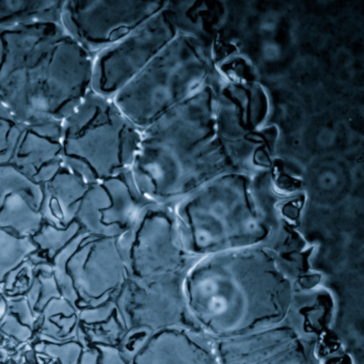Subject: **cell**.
Instances as JSON below:
<instances>
[{"label":"cell","instance_id":"1","mask_svg":"<svg viewBox=\"0 0 364 364\" xmlns=\"http://www.w3.org/2000/svg\"><path fill=\"white\" fill-rule=\"evenodd\" d=\"M304 193L279 191L276 174L227 172L174 204L183 246L196 259L263 247L274 253L304 240L296 227Z\"/></svg>","mask_w":364,"mask_h":364},{"label":"cell","instance_id":"2","mask_svg":"<svg viewBox=\"0 0 364 364\" xmlns=\"http://www.w3.org/2000/svg\"><path fill=\"white\" fill-rule=\"evenodd\" d=\"M93 61L61 22L0 28V100L21 124L63 122L92 91Z\"/></svg>","mask_w":364,"mask_h":364},{"label":"cell","instance_id":"3","mask_svg":"<svg viewBox=\"0 0 364 364\" xmlns=\"http://www.w3.org/2000/svg\"><path fill=\"white\" fill-rule=\"evenodd\" d=\"M184 294L196 327L221 340L284 321L294 289L276 253L255 247L198 259Z\"/></svg>","mask_w":364,"mask_h":364},{"label":"cell","instance_id":"4","mask_svg":"<svg viewBox=\"0 0 364 364\" xmlns=\"http://www.w3.org/2000/svg\"><path fill=\"white\" fill-rule=\"evenodd\" d=\"M217 78L142 131L131 168L151 201L174 205L213 178L234 172L215 118Z\"/></svg>","mask_w":364,"mask_h":364},{"label":"cell","instance_id":"5","mask_svg":"<svg viewBox=\"0 0 364 364\" xmlns=\"http://www.w3.org/2000/svg\"><path fill=\"white\" fill-rule=\"evenodd\" d=\"M221 75L210 44L182 31L112 101L142 132Z\"/></svg>","mask_w":364,"mask_h":364},{"label":"cell","instance_id":"6","mask_svg":"<svg viewBox=\"0 0 364 364\" xmlns=\"http://www.w3.org/2000/svg\"><path fill=\"white\" fill-rule=\"evenodd\" d=\"M142 132L110 99L90 91L61 122L63 166L87 184L129 171Z\"/></svg>","mask_w":364,"mask_h":364},{"label":"cell","instance_id":"7","mask_svg":"<svg viewBox=\"0 0 364 364\" xmlns=\"http://www.w3.org/2000/svg\"><path fill=\"white\" fill-rule=\"evenodd\" d=\"M214 104L217 132L235 171H272L279 131L270 125L267 90L259 82L223 76L215 89Z\"/></svg>","mask_w":364,"mask_h":364},{"label":"cell","instance_id":"8","mask_svg":"<svg viewBox=\"0 0 364 364\" xmlns=\"http://www.w3.org/2000/svg\"><path fill=\"white\" fill-rule=\"evenodd\" d=\"M185 274L186 272L129 279L123 285L116 302L127 330L119 348L127 361L149 338L161 330L176 327L198 329L185 300Z\"/></svg>","mask_w":364,"mask_h":364},{"label":"cell","instance_id":"9","mask_svg":"<svg viewBox=\"0 0 364 364\" xmlns=\"http://www.w3.org/2000/svg\"><path fill=\"white\" fill-rule=\"evenodd\" d=\"M117 242L129 279L187 272L198 259L183 246L173 205L146 206Z\"/></svg>","mask_w":364,"mask_h":364},{"label":"cell","instance_id":"10","mask_svg":"<svg viewBox=\"0 0 364 364\" xmlns=\"http://www.w3.org/2000/svg\"><path fill=\"white\" fill-rule=\"evenodd\" d=\"M182 31L180 12L176 4L169 3L137 31L95 57L93 92L114 99Z\"/></svg>","mask_w":364,"mask_h":364},{"label":"cell","instance_id":"11","mask_svg":"<svg viewBox=\"0 0 364 364\" xmlns=\"http://www.w3.org/2000/svg\"><path fill=\"white\" fill-rule=\"evenodd\" d=\"M169 1L67 0L60 22L70 37L92 58L137 31Z\"/></svg>","mask_w":364,"mask_h":364},{"label":"cell","instance_id":"12","mask_svg":"<svg viewBox=\"0 0 364 364\" xmlns=\"http://www.w3.org/2000/svg\"><path fill=\"white\" fill-rule=\"evenodd\" d=\"M152 203L139 191L129 170L89 184L76 221L93 235L118 238L133 227L140 213Z\"/></svg>","mask_w":364,"mask_h":364},{"label":"cell","instance_id":"13","mask_svg":"<svg viewBox=\"0 0 364 364\" xmlns=\"http://www.w3.org/2000/svg\"><path fill=\"white\" fill-rule=\"evenodd\" d=\"M213 344L219 364H318L314 345L285 321Z\"/></svg>","mask_w":364,"mask_h":364},{"label":"cell","instance_id":"14","mask_svg":"<svg viewBox=\"0 0 364 364\" xmlns=\"http://www.w3.org/2000/svg\"><path fill=\"white\" fill-rule=\"evenodd\" d=\"M117 240L89 232L68 262L67 270L74 287L86 301L118 291L129 280Z\"/></svg>","mask_w":364,"mask_h":364},{"label":"cell","instance_id":"15","mask_svg":"<svg viewBox=\"0 0 364 364\" xmlns=\"http://www.w3.org/2000/svg\"><path fill=\"white\" fill-rule=\"evenodd\" d=\"M43 185L14 165L0 166V229L33 237L43 227Z\"/></svg>","mask_w":364,"mask_h":364},{"label":"cell","instance_id":"16","mask_svg":"<svg viewBox=\"0 0 364 364\" xmlns=\"http://www.w3.org/2000/svg\"><path fill=\"white\" fill-rule=\"evenodd\" d=\"M10 164L35 182H48L63 166L61 122L22 124Z\"/></svg>","mask_w":364,"mask_h":364},{"label":"cell","instance_id":"17","mask_svg":"<svg viewBox=\"0 0 364 364\" xmlns=\"http://www.w3.org/2000/svg\"><path fill=\"white\" fill-rule=\"evenodd\" d=\"M129 364H219L213 340L200 330L176 327L153 334Z\"/></svg>","mask_w":364,"mask_h":364},{"label":"cell","instance_id":"18","mask_svg":"<svg viewBox=\"0 0 364 364\" xmlns=\"http://www.w3.org/2000/svg\"><path fill=\"white\" fill-rule=\"evenodd\" d=\"M336 301L323 284L308 291H294L284 321L298 336L314 345L330 336Z\"/></svg>","mask_w":364,"mask_h":364},{"label":"cell","instance_id":"19","mask_svg":"<svg viewBox=\"0 0 364 364\" xmlns=\"http://www.w3.org/2000/svg\"><path fill=\"white\" fill-rule=\"evenodd\" d=\"M42 185V216L44 223L57 229L67 228L76 220L89 184L63 166L52 178Z\"/></svg>","mask_w":364,"mask_h":364},{"label":"cell","instance_id":"20","mask_svg":"<svg viewBox=\"0 0 364 364\" xmlns=\"http://www.w3.org/2000/svg\"><path fill=\"white\" fill-rule=\"evenodd\" d=\"M63 5L61 0H0V28L60 22Z\"/></svg>","mask_w":364,"mask_h":364},{"label":"cell","instance_id":"21","mask_svg":"<svg viewBox=\"0 0 364 364\" xmlns=\"http://www.w3.org/2000/svg\"><path fill=\"white\" fill-rule=\"evenodd\" d=\"M39 250L31 237L18 235L10 230L0 229V281L20 267Z\"/></svg>","mask_w":364,"mask_h":364},{"label":"cell","instance_id":"22","mask_svg":"<svg viewBox=\"0 0 364 364\" xmlns=\"http://www.w3.org/2000/svg\"><path fill=\"white\" fill-rule=\"evenodd\" d=\"M80 227L82 225L76 220L63 229H57L53 225L44 223L41 230L31 238L39 250L46 251L48 257L53 259L55 255L80 231Z\"/></svg>","mask_w":364,"mask_h":364},{"label":"cell","instance_id":"23","mask_svg":"<svg viewBox=\"0 0 364 364\" xmlns=\"http://www.w3.org/2000/svg\"><path fill=\"white\" fill-rule=\"evenodd\" d=\"M22 124L0 100V166L10 163Z\"/></svg>","mask_w":364,"mask_h":364},{"label":"cell","instance_id":"24","mask_svg":"<svg viewBox=\"0 0 364 364\" xmlns=\"http://www.w3.org/2000/svg\"><path fill=\"white\" fill-rule=\"evenodd\" d=\"M38 351L48 353L50 357L56 358L61 364H78L82 355V348L75 342L67 344H40L37 347Z\"/></svg>","mask_w":364,"mask_h":364},{"label":"cell","instance_id":"25","mask_svg":"<svg viewBox=\"0 0 364 364\" xmlns=\"http://www.w3.org/2000/svg\"><path fill=\"white\" fill-rule=\"evenodd\" d=\"M120 293V291H119ZM119 293L112 295V299L106 302L103 306H97L95 309H85L80 313V318L86 323H101V321H107L110 317L116 314L118 306H117V296Z\"/></svg>","mask_w":364,"mask_h":364},{"label":"cell","instance_id":"26","mask_svg":"<svg viewBox=\"0 0 364 364\" xmlns=\"http://www.w3.org/2000/svg\"><path fill=\"white\" fill-rule=\"evenodd\" d=\"M97 349L100 351L97 364H129L118 346L100 344Z\"/></svg>","mask_w":364,"mask_h":364},{"label":"cell","instance_id":"27","mask_svg":"<svg viewBox=\"0 0 364 364\" xmlns=\"http://www.w3.org/2000/svg\"><path fill=\"white\" fill-rule=\"evenodd\" d=\"M43 311L44 317H46V321H44V323H46L48 319L52 318L54 315H59L60 313H63L65 316H71V315H73L74 312H75V310H74L73 306L69 304V301H67V300H61L60 298H53V299L46 304Z\"/></svg>","mask_w":364,"mask_h":364},{"label":"cell","instance_id":"28","mask_svg":"<svg viewBox=\"0 0 364 364\" xmlns=\"http://www.w3.org/2000/svg\"><path fill=\"white\" fill-rule=\"evenodd\" d=\"M40 281H41V285H43V293H42L41 299L37 304V308L38 310L42 311L52 298H60L61 293L54 277H50V278L40 277Z\"/></svg>","mask_w":364,"mask_h":364},{"label":"cell","instance_id":"29","mask_svg":"<svg viewBox=\"0 0 364 364\" xmlns=\"http://www.w3.org/2000/svg\"><path fill=\"white\" fill-rule=\"evenodd\" d=\"M1 329H3V331H5L6 333L9 334V336H16L18 340L22 341V342L28 340L31 334H33V332H31V330L29 329L28 327L21 325L18 319L12 316V315H9V316L6 318L5 323L1 326Z\"/></svg>","mask_w":364,"mask_h":364},{"label":"cell","instance_id":"30","mask_svg":"<svg viewBox=\"0 0 364 364\" xmlns=\"http://www.w3.org/2000/svg\"><path fill=\"white\" fill-rule=\"evenodd\" d=\"M11 311L18 315L21 321L29 327H33L35 318H33V311L31 310V306L26 299H22L21 301L12 302Z\"/></svg>","mask_w":364,"mask_h":364},{"label":"cell","instance_id":"31","mask_svg":"<svg viewBox=\"0 0 364 364\" xmlns=\"http://www.w3.org/2000/svg\"><path fill=\"white\" fill-rule=\"evenodd\" d=\"M99 357L100 351L97 349H90L82 353L78 364H97Z\"/></svg>","mask_w":364,"mask_h":364},{"label":"cell","instance_id":"32","mask_svg":"<svg viewBox=\"0 0 364 364\" xmlns=\"http://www.w3.org/2000/svg\"><path fill=\"white\" fill-rule=\"evenodd\" d=\"M6 310V304L5 302H4L1 306H0V316L3 317L4 312H5Z\"/></svg>","mask_w":364,"mask_h":364}]
</instances>
